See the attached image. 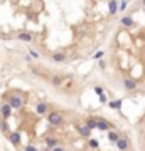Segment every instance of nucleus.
<instances>
[{"mask_svg": "<svg viewBox=\"0 0 145 151\" xmlns=\"http://www.w3.org/2000/svg\"><path fill=\"white\" fill-rule=\"evenodd\" d=\"M24 151H37V150H35L34 146H30V144H29V146H25V150H24Z\"/></svg>", "mask_w": 145, "mask_h": 151, "instance_id": "f3484780", "label": "nucleus"}, {"mask_svg": "<svg viewBox=\"0 0 145 151\" xmlns=\"http://www.w3.org/2000/svg\"><path fill=\"white\" fill-rule=\"evenodd\" d=\"M96 128H100L101 131H106L108 128H111V124L108 123V121H105L103 117H98V126Z\"/></svg>", "mask_w": 145, "mask_h": 151, "instance_id": "423d86ee", "label": "nucleus"}, {"mask_svg": "<svg viewBox=\"0 0 145 151\" xmlns=\"http://www.w3.org/2000/svg\"><path fill=\"white\" fill-rule=\"evenodd\" d=\"M78 131H79V134H81V136H90V128H88V126H79V128H78Z\"/></svg>", "mask_w": 145, "mask_h": 151, "instance_id": "9d476101", "label": "nucleus"}, {"mask_svg": "<svg viewBox=\"0 0 145 151\" xmlns=\"http://www.w3.org/2000/svg\"><path fill=\"white\" fill-rule=\"evenodd\" d=\"M17 39L24 41V42H32V35L29 34V32H21V34L17 35Z\"/></svg>", "mask_w": 145, "mask_h": 151, "instance_id": "0eeeda50", "label": "nucleus"}, {"mask_svg": "<svg viewBox=\"0 0 145 151\" xmlns=\"http://www.w3.org/2000/svg\"><path fill=\"white\" fill-rule=\"evenodd\" d=\"M10 141H12V144H19L21 143V134L19 133H12L10 134Z\"/></svg>", "mask_w": 145, "mask_h": 151, "instance_id": "9b49d317", "label": "nucleus"}, {"mask_svg": "<svg viewBox=\"0 0 145 151\" xmlns=\"http://www.w3.org/2000/svg\"><path fill=\"white\" fill-rule=\"evenodd\" d=\"M24 96L22 94H19V92H15V94H12V96L8 97V104H10V108L12 109H21L22 106H24Z\"/></svg>", "mask_w": 145, "mask_h": 151, "instance_id": "f257e3e1", "label": "nucleus"}, {"mask_svg": "<svg viewBox=\"0 0 145 151\" xmlns=\"http://www.w3.org/2000/svg\"><path fill=\"white\" fill-rule=\"evenodd\" d=\"M144 7H145V0H144Z\"/></svg>", "mask_w": 145, "mask_h": 151, "instance_id": "aec40b11", "label": "nucleus"}, {"mask_svg": "<svg viewBox=\"0 0 145 151\" xmlns=\"http://www.w3.org/2000/svg\"><path fill=\"white\" fill-rule=\"evenodd\" d=\"M117 146H118V150H120V151H127V150H128V141H127L125 138H122V139L118 138V139H117Z\"/></svg>", "mask_w": 145, "mask_h": 151, "instance_id": "39448f33", "label": "nucleus"}, {"mask_svg": "<svg viewBox=\"0 0 145 151\" xmlns=\"http://www.w3.org/2000/svg\"><path fill=\"white\" fill-rule=\"evenodd\" d=\"M51 151H64V150H62L61 146L57 144V146H54V148H51Z\"/></svg>", "mask_w": 145, "mask_h": 151, "instance_id": "a211bd4d", "label": "nucleus"}, {"mask_svg": "<svg viewBox=\"0 0 145 151\" xmlns=\"http://www.w3.org/2000/svg\"><path fill=\"white\" fill-rule=\"evenodd\" d=\"M47 121H49V124H52V126H59V124H62V114L61 113H51L47 116Z\"/></svg>", "mask_w": 145, "mask_h": 151, "instance_id": "f03ea898", "label": "nucleus"}, {"mask_svg": "<svg viewBox=\"0 0 145 151\" xmlns=\"http://www.w3.org/2000/svg\"><path fill=\"white\" fill-rule=\"evenodd\" d=\"M35 111H37V114H46V111H47V104H46V103H39V104H37V108H35Z\"/></svg>", "mask_w": 145, "mask_h": 151, "instance_id": "6e6552de", "label": "nucleus"}, {"mask_svg": "<svg viewBox=\"0 0 145 151\" xmlns=\"http://www.w3.org/2000/svg\"><path fill=\"white\" fill-rule=\"evenodd\" d=\"M115 12H117V2H115V0H111V2H110V15H113Z\"/></svg>", "mask_w": 145, "mask_h": 151, "instance_id": "4468645a", "label": "nucleus"}, {"mask_svg": "<svg viewBox=\"0 0 145 151\" xmlns=\"http://www.w3.org/2000/svg\"><path fill=\"white\" fill-rule=\"evenodd\" d=\"M86 126H88L90 129H95V128L98 126V117H95V119H88V121H86Z\"/></svg>", "mask_w": 145, "mask_h": 151, "instance_id": "f8f14e48", "label": "nucleus"}, {"mask_svg": "<svg viewBox=\"0 0 145 151\" xmlns=\"http://www.w3.org/2000/svg\"><path fill=\"white\" fill-rule=\"evenodd\" d=\"M120 101H115V103H111V108H120Z\"/></svg>", "mask_w": 145, "mask_h": 151, "instance_id": "6ab92c4d", "label": "nucleus"}, {"mask_svg": "<svg viewBox=\"0 0 145 151\" xmlns=\"http://www.w3.org/2000/svg\"><path fill=\"white\" fill-rule=\"evenodd\" d=\"M52 59L57 62H62V61H66V55L64 54H59V52H56V54H52Z\"/></svg>", "mask_w": 145, "mask_h": 151, "instance_id": "ddd939ff", "label": "nucleus"}, {"mask_svg": "<svg viewBox=\"0 0 145 151\" xmlns=\"http://www.w3.org/2000/svg\"><path fill=\"white\" fill-rule=\"evenodd\" d=\"M0 113H2V117L4 119H7V117H10L12 116V108H10V104H2L0 106Z\"/></svg>", "mask_w": 145, "mask_h": 151, "instance_id": "20e7f679", "label": "nucleus"}, {"mask_svg": "<svg viewBox=\"0 0 145 151\" xmlns=\"http://www.w3.org/2000/svg\"><path fill=\"white\" fill-rule=\"evenodd\" d=\"M110 139H111V141H117V139H118V134L111 133V134H110Z\"/></svg>", "mask_w": 145, "mask_h": 151, "instance_id": "dca6fc26", "label": "nucleus"}, {"mask_svg": "<svg viewBox=\"0 0 145 151\" xmlns=\"http://www.w3.org/2000/svg\"><path fill=\"white\" fill-rule=\"evenodd\" d=\"M46 144H47V148H54V146L59 144V141L56 138H46Z\"/></svg>", "mask_w": 145, "mask_h": 151, "instance_id": "1a4fd4ad", "label": "nucleus"}, {"mask_svg": "<svg viewBox=\"0 0 145 151\" xmlns=\"http://www.w3.org/2000/svg\"><path fill=\"white\" fill-rule=\"evenodd\" d=\"M90 146H91V148H96V146H98V141H96V139H91V141H90Z\"/></svg>", "mask_w": 145, "mask_h": 151, "instance_id": "2eb2a0df", "label": "nucleus"}, {"mask_svg": "<svg viewBox=\"0 0 145 151\" xmlns=\"http://www.w3.org/2000/svg\"><path fill=\"white\" fill-rule=\"evenodd\" d=\"M123 86L127 91H135L137 89V81H133L130 77H123Z\"/></svg>", "mask_w": 145, "mask_h": 151, "instance_id": "7ed1b4c3", "label": "nucleus"}]
</instances>
